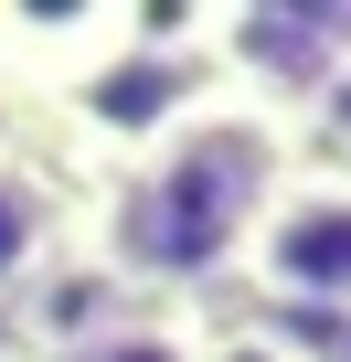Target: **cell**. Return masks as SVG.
<instances>
[{
  "label": "cell",
  "instance_id": "1",
  "mask_svg": "<svg viewBox=\"0 0 351 362\" xmlns=\"http://www.w3.org/2000/svg\"><path fill=\"white\" fill-rule=\"evenodd\" d=\"M309 160V128L245 86H224L203 117H182L149 160L85 181V245L149 298V309H213V277H234L266 192Z\"/></svg>",
  "mask_w": 351,
  "mask_h": 362
},
{
  "label": "cell",
  "instance_id": "2",
  "mask_svg": "<svg viewBox=\"0 0 351 362\" xmlns=\"http://www.w3.org/2000/svg\"><path fill=\"white\" fill-rule=\"evenodd\" d=\"M234 288L256 298V320H351V160L309 149L266 192Z\"/></svg>",
  "mask_w": 351,
  "mask_h": 362
},
{
  "label": "cell",
  "instance_id": "3",
  "mask_svg": "<svg viewBox=\"0 0 351 362\" xmlns=\"http://www.w3.org/2000/svg\"><path fill=\"white\" fill-rule=\"evenodd\" d=\"M128 309H149V298H138V288H128L96 245H85V224H75V245H64V256H54V267L11 298V309H0V320H11V341H22L11 362H54V351H75V341L117 330Z\"/></svg>",
  "mask_w": 351,
  "mask_h": 362
},
{
  "label": "cell",
  "instance_id": "4",
  "mask_svg": "<svg viewBox=\"0 0 351 362\" xmlns=\"http://www.w3.org/2000/svg\"><path fill=\"white\" fill-rule=\"evenodd\" d=\"M85 224V181L54 160V149H11L0 160V309H11Z\"/></svg>",
  "mask_w": 351,
  "mask_h": 362
},
{
  "label": "cell",
  "instance_id": "5",
  "mask_svg": "<svg viewBox=\"0 0 351 362\" xmlns=\"http://www.w3.org/2000/svg\"><path fill=\"white\" fill-rule=\"evenodd\" d=\"M203 320L213 309H128L117 330H96V341L54 351V362H203Z\"/></svg>",
  "mask_w": 351,
  "mask_h": 362
},
{
  "label": "cell",
  "instance_id": "6",
  "mask_svg": "<svg viewBox=\"0 0 351 362\" xmlns=\"http://www.w3.org/2000/svg\"><path fill=\"white\" fill-rule=\"evenodd\" d=\"M203 362H309V351L277 320H203Z\"/></svg>",
  "mask_w": 351,
  "mask_h": 362
},
{
  "label": "cell",
  "instance_id": "7",
  "mask_svg": "<svg viewBox=\"0 0 351 362\" xmlns=\"http://www.w3.org/2000/svg\"><path fill=\"white\" fill-rule=\"evenodd\" d=\"M277 330H298L309 362H351V320H277Z\"/></svg>",
  "mask_w": 351,
  "mask_h": 362
},
{
  "label": "cell",
  "instance_id": "8",
  "mask_svg": "<svg viewBox=\"0 0 351 362\" xmlns=\"http://www.w3.org/2000/svg\"><path fill=\"white\" fill-rule=\"evenodd\" d=\"M11 149H32V107H22L11 86H0V160H11Z\"/></svg>",
  "mask_w": 351,
  "mask_h": 362
}]
</instances>
